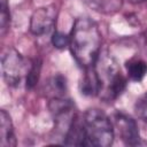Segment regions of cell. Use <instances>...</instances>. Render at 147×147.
Returning a JSON list of instances; mask_svg holds the SVG:
<instances>
[{"instance_id":"7a4b0ae2","label":"cell","mask_w":147,"mask_h":147,"mask_svg":"<svg viewBox=\"0 0 147 147\" xmlns=\"http://www.w3.org/2000/svg\"><path fill=\"white\" fill-rule=\"evenodd\" d=\"M98 83V95L105 101H111L118 98L126 87V78L122 74L116 60L108 53L99 54L93 64Z\"/></svg>"},{"instance_id":"9a60e30c","label":"cell","mask_w":147,"mask_h":147,"mask_svg":"<svg viewBox=\"0 0 147 147\" xmlns=\"http://www.w3.org/2000/svg\"><path fill=\"white\" fill-rule=\"evenodd\" d=\"M137 111L142 117V119L147 122V94L138 102V105H137Z\"/></svg>"},{"instance_id":"ba28073f","label":"cell","mask_w":147,"mask_h":147,"mask_svg":"<svg viewBox=\"0 0 147 147\" xmlns=\"http://www.w3.org/2000/svg\"><path fill=\"white\" fill-rule=\"evenodd\" d=\"M126 72L131 80L140 82L147 75V62L141 59H132L126 62Z\"/></svg>"},{"instance_id":"52a82bcc","label":"cell","mask_w":147,"mask_h":147,"mask_svg":"<svg viewBox=\"0 0 147 147\" xmlns=\"http://www.w3.org/2000/svg\"><path fill=\"white\" fill-rule=\"evenodd\" d=\"M16 139L14 134V127L11 118L6 110L0 111V146L1 147H14Z\"/></svg>"},{"instance_id":"8992f818","label":"cell","mask_w":147,"mask_h":147,"mask_svg":"<svg viewBox=\"0 0 147 147\" xmlns=\"http://www.w3.org/2000/svg\"><path fill=\"white\" fill-rule=\"evenodd\" d=\"M114 123L117 127L118 134L123 142L127 146H137L140 142V133L138 125L133 118L130 116L117 113L114 116Z\"/></svg>"},{"instance_id":"7c38bea8","label":"cell","mask_w":147,"mask_h":147,"mask_svg":"<svg viewBox=\"0 0 147 147\" xmlns=\"http://www.w3.org/2000/svg\"><path fill=\"white\" fill-rule=\"evenodd\" d=\"M1 2V18H0V24H1V34H5L6 31L8 30L9 22H10V14H9V7L7 0H0Z\"/></svg>"},{"instance_id":"6da1fadb","label":"cell","mask_w":147,"mask_h":147,"mask_svg":"<svg viewBox=\"0 0 147 147\" xmlns=\"http://www.w3.org/2000/svg\"><path fill=\"white\" fill-rule=\"evenodd\" d=\"M69 47L76 62L82 68L92 67L101 48V32L90 17H78L69 34Z\"/></svg>"},{"instance_id":"4fadbf2b","label":"cell","mask_w":147,"mask_h":147,"mask_svg":"<svg viewBox=\"0 0 147 147\" xmlns=\"http://www.w3.org/2000/svg\"><path fill=\"white\" fill-rule=\"evenodd\" d=\"M39 71H40V62L34 61L29 70V74L26 76V86L28 87H33L38 80L39 77Z\"/></svg>"},{"instance_id":"277c9868","label":"cell","mask_w":147,"mask_h":147,"mask_svg":"<svg viewBox=\"0 0 147 147\" xmlns=\"http://www.w3.org/2000/svg\"><path fill=\"white\" fill-rule=\"evenodd\" d=\"M31 64H28L25 59L14 48L7 49L1 57V71L3 80L9 86H17L26 78Z\"/></svg>"},{"instance_id":"3957f363","label":"cell","mask_w":147,"mask_h":147,"mask_svg":"<svg viewBox=\"0 0 147 147\" xmlns=\"http://www.w3.org/2000/svg\"><path fill=\"white\" fill-rule=\"evenodd\" d=\"M88 146L108 147L114 141V125L106 113L93 108L85 111L82 117Z\"/></svg>"},{"instance_id":"8fae6325","label":"cell","mask_w":147,"mask_h":147,"mask_svg":"<svg viewBox=\"0 0 147 147\" xmlns=\"http://www.w3.org/2000/svg\"><path fill=\"white\" fill-rule=\"evenodd\" d=\"M51 87L52 91L56 93V96H63L67 91V80L62 75H56L51 79Z\"/></svg>"},{"instance_id":"2e32d148","label":"cell","mask_w":147,"mask_h":147,"mask_svg":"<svg viewBox=\"0 0 147 147\" xmlns=\"http://www.w3.org/2000/svg\"><path fill=\"white\" fill-rule=\"evenodd\" d=\"M146 45H147V42H146ZM146 48H147V46H146Z\"/></svg>"},{"instance_id":"5bb4252c","label":"cell","mask_w":147,"mask_h":147,"mask_svg":"<svg viewBox=\"0 0 147 147\" xmlns=\"http://www.w3.org/2000/svg\"><path fill=\"white\" fill-rule=\"evenodd\" d=\"M69 36H65L62 32H57L55 31L52 36V42L54 45V47L56 48H64L67 46H69Z\"/></svg>"},{"instance_id":"5b68a950","label":"cell","mask_w":147,"mask_h":147,"mask_svg":"<svg viewBox=\"0 0 147 147\" xmlns=\"http://www.w3.org/2000/svg\"><path fill=\"white\" fill-rule=\"evenodd\" d=\"M56 22V8L46 6L37 8L30 18V31L38 37L51 33Z\"/></svg>"},{"instance_id":"30bf717a","label":"cell","mask_w":147,"mask_h":147,"mask_svg":"<svg viewBox=\"0 0 147 147\" xmlns=\"http://www.w3.org/2000/svg\"><path fill=\"white\" fill-rule=\"evenodd\" d=\"M80 91L85 95H98L99 83L93 65L86 69V74L80 83Z\"/></svg>"},{"instance_id":"9c48e42d","label":"cell","mask_w":147,"mask_h":147,"mask_svg":"<svg viewBox=\"0 0 147 147\" xmlns=\"http://www.w3.org/2000/svg\"><path fill=\"white\" fill-rule=\"evenodd\" d=\"M86 3L95 11L102 14H114L122 7L123 0H85Z\"/></svg>"}]
</instances>
